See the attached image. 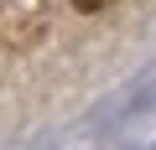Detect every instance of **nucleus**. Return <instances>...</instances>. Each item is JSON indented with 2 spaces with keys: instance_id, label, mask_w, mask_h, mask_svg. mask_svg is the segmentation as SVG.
I'll use <instances>...</instances> for the list:
<instances>
[{
  "instance_id": "1",
  "label": "nucleus",
  "mask_w": 156,
  "mask_h": 150,
  "mask_svg": "<svg viewBox=\"0 0 156 150\" xmlns=\"http://www.w3.org/2000/svg\"><path fill=\"white\" fill-rule=\"evenodd\" d=\"M68 5L78 16H104V11H115V0H68Z\"/></svg>"
}]
</instances>
